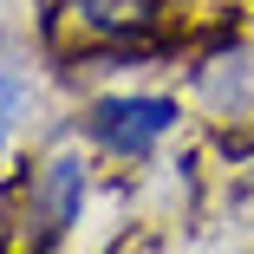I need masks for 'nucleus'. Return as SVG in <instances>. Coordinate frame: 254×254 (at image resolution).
I'll return each mask as SVG.
<instances>
[{"mask_svg": "<svg viewBox=\"0 0 254 254\" xmlns=\"http://www.w3.org/2000/svg\"><path fill=\"white\" fill-rule=\"evenodd\" d=\"M176 7H183V0H176Z\"/></svg>", "mask_w": 254, "mask_h": 254, "instance_id": "7", "label": "nucleus"}, {"mask_svg": "<svg viewBox=\"0 0 254 254\" xmlns=\"http://www.w3.org/2000/svg\"><path fill=\"white\" fill-rule=\"evenodd\" d=\"M26 91H33V78H26L20 65H7V59H0V163H7V143H13V130H20Z\"/></svg>", "mask_w": 254, "mask_h": 254, "instance_id": "4", "label": "nucleus"}, {"mask_svg": "<svg viewBox=\"0 0 254 254\" xmlns=\"http://www.w3.org/2000/svg\"><path fill=\"white\" fill-rule=\"evenodd\" d=\"M209 130H254V46L235 39L222 53H195L176 65Z\"/></svg>", "mask_w": 254, "mask_h": 254, "instance_id": "3", "label": "nucleus"}, {"mask_svg": "<svg viewBox=\"0 0 254 254\" xmlns=\"http://www.w3.org/2000/svg\"><path fill=\"white\" fill-rule=\"evenodd\" d=\"M85 202H91V150L85 143L20 157L0 176V241L59 254L72 241V228L85 222Z\"/></svg>", "mask_w": 254, "mask_h": 254, "instance_id": "1", "label": "nucleus"}, {"mask_svg": "<svg viewBox=\"0 0 254 254\" xmlns=\"http://www.w3.org/2000/svg\"><path fill=\"white\" fill-rule=\"evenodd\" d=\"M183 118H189V105L176 91H91L72 111V137L91 157H105V163L143 170L183 130Z\"/></svg>", "mask_w": 254, "mask_h": 254, "instance_id": "2", "label": "nucleus"}, {"mask_svg": "<svg viewBox=\"0 0 254 254\" xmlns=\"http://www.w3.org/2000/svg\"><path fill=\"white\" fill-rule=\"evenodd\" d=\"M0 254H39V248H20V241H0Z\"/></svg>", "mask_w": 254, "mask_h": 254, "instance_id": "5", "label": "nucleus"}, {"mask_svg": "<svg viewBox=\"0 0 254 254\" xmlns=\"http://www.w3.org/2000/svg\"><path fill=\"white\" fill-rule=\"evenodd\" d=\"M0 59H7V20H0Z\"/></svg>", "mask_w": 254, "mask_h": 254, "instance_id": "6", "label": "nucleus"}]
</instances>
